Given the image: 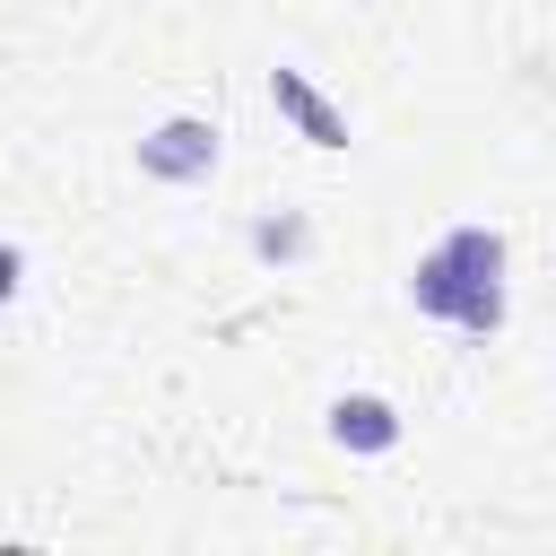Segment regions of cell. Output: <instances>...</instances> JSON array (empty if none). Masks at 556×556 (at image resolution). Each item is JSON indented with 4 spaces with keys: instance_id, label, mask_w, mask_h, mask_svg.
<instances>
[{
    "instance_id": "6da1fadb",
    "label": "cell",
    "mask_w": 556,
    "mask_h": 556,
    "mask_svg": "<svg viewBox=\"0 0 556 556\" xmlns=\"http://www.w3.org/2000/svg\"><path fill=\"white\" fill-rule=\"evenodd\" d=\"M408 304L469 330V339H495L513 295H504V226H452L434 252H417L408 269Z\"/></svg>"
},
{
    "instance_id": "7a4b0ae2",
    "label": "cell",
    "mask_w": 556,
    "mask_h": 556,
    "mask_svg": "<svg viewBox=\"0 0 556 556\" xmlns=\"http://www.w3.org/2000/svg\"><path fill=\"white\" fill-rule=\"evenodd\" d=\"M217 156H226V130H217L208 113H165L156 130H139V174H148V182H174V191L208 182Z\"/></svg>"
},
{
    "instance_id": "3957f363",
    "label": "cell",
    "mask_w": 556,
    "mask_h": 556,
    "mask_svg": "<svg viewBox=\"0 0 556 556\" xmlns=\"http://www.w3.org/2000/svg\"><path fill=\"white\" fill-rule=\"evenodd\" d=\"M269 104L295 122V139H313V148H348V113H339V104H330L295 61H278V70H269Z\"/></svg>"
},
{
    "instance_id": "277c9868",
    "label": "cell",
    "mask_w": 556,
    "mask_h": 556,
    "mask_svg": "<svg viewBox=\"0 0 556 556\" xmlns=\"http://www.w3.org/2000/svg\"><path fill=\"white\" fill-rule=\"evenodd\" d=\"M330 443L339 452H391L400 443V408L382 391H339L330 400Z\"/></svg>"
},
{
    "instance_id": "5b68a950",
    "label": "cell",
    "mask_w": 556,
    "mask_h": 556,
    "mask_svg": "<svg viewBox=\"0 0 556 556\" xmlns=\"http://www.w3.org/2000/svg\"><path fill=\"white\" fill-rule=\"evenodd\" d=\"M252 252H261V261H304V252H313V217H295V208L252 217Z\"/></svg>"
},
{
    "instance_id": "8992f818",
    "label": "cell",
    "mask_w": 556,
    "mask_h": 556,
    "mask_svg": "<svg viewBox=\"0 0 556 556\" xmlns=\"http://www.w3.org/2000/svg\"><path fill=\"white\" fill-rule=\"evenodd\" d=\"M17 287H26V252H17V243H0V304H9Z\"/></svg>"
}]
</instances>
